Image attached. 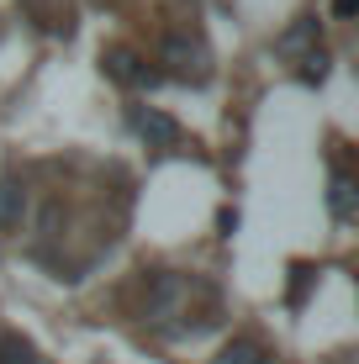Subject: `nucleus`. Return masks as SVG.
<instances>
[{
	"instance_id": "obj_1",
	"label": "nucleus",
	"mask_w": 359,
	"mask_h": 364,
	"mask_svg": "<svg viewBox=\"0 0 359 364\" xmlns=\"http://www.w3.org/2000/svg\"><path fill=\"white\" fill-rule=\"evenodd\" d=\"M185 301H191V280L175 269L154 274V285H148V322H169L185 311Z\"/></svg>"
},
{
	"instance_id": "obj_2",
	"label": "nucleus",
	"mask_w": 359,
	"mask_h": 364,
	"mask_svg": "<svg viewBox=\"0 0 359 364\" xmlns=\"http://www.w3.org/2000/svg\"><path fill=\"white\" fill-rule=\"evenodd\" d=\"M101 64H106V74L117 85H127V90H138V85H154V69L143 64V53L138 48H127V43H117V48H106L101 53Z\"/></svg>"
},
{
	"instance_id": "obj_3",
	"label": "nucleus",
	"mask_w": 359,
	"mask_h": 364,
	"mask_svg": "<svg viewBox=\"0 0 359 364\" xmlns=\"http://www.w3.org/2000/svg\"><path fill=\"white\" fill-rule=\"evenodd\" d=\"M164 64H169L175 80H195V85H201L206 80V48L191 43V37H169V43H164Z\"/></svg>"
},
{
	"instance_id": "obj_4",
	"label": "nucleus",
	"mask_w": 359,
	"mask_h": 364,
	"mask_svg": "<svg viewBox=\"0 0 359 364\" xmlns=\"http://www.w3.org/2000/svg\"><path fill=\"white\" fill-rule=\"evenodd\" d=\"M132 127H138L154 148H175L180 143V122L164 117V111H154V106H132Z\"/></svg>"
},
{
	"instance_id": "obj_5",
	"label": "nucleus",
	"mask_w": 359,
	"mask_h": 364,
	"mask_svg": "<svg viewBox=\"0 0 359 364\" xmlns=\"http://www.w3.org/2000/svg\"><path fill=\"white\" fill-rule=\"evenodd\" d=\"M328 206H333V217H338V222H349V217H354V174H349V169H333Z\"/></svg>"
},
{
	"instance_id": "obj_6",
	"label": "nucleus",
	"mask_w": 359,
	"mask_h": 364,
	"mask_svg": "<svg viewBox=\"0 0 359 364\" xmlns=\"http://www.w3.org/2000/svg\"><path fill=\"white\" fill-rule=\"evenodd\" d=\"M217 364H269L264 343H254V338H232V343H222Z\"/></svg>"
},
{
	"instance_id": "obj_7",
	"label": "nucleus",
	"mask_w": 359,
	"mask_h": 364,
	"mask_svg": "<svg viewBox=\"0 0 359 364\" xmlns=\"http://www.w3.org/2000/svg\"><path fill=\"white\" fill-rule=\"evenodd\" d=\"M0 364H37V348L21 333H6L0 338Z\"/></svg>"
},
{
	"instance_id": "obj_8",
	"label": "nucleus",
	"mask_w": 359,
	"mask_h": 364,
	"mask_svg": "<svg viewBox=\"0 0 359 364\" xmlns=\"http://www.w3.org/2000/svg\"><path fill=\"white\" fill-rule=\"evenodd\" d=\"M16 217H21V185L6 180V185H0V228H11Z\"/></svg>"
},
{
	"instance_id": "obj_9",
	"label": "nucleus",
	"mask_w": 359,
	"mask_h": 364,
	"mask_svg": "<svg viewBox=\"0 0 359 364\" xmlns=\"http://www.w3.org/2000/svg\"><path fill=\"white\" fill-rule=\"evenodd\" d=\"M312 37H317V21L306 16V21H296V27H291L286 37H280V53H301V48L312 43Z\"/></svg>"
},
{
	"instance_id": "obj_10",
	"label": "nucleus",
	"mask_w": 359,
	"mask_h": 364,
	"mask_svg": "<svg viewBox=\"0 0 359 364\" xmlns=\"http://www.w3.org/2000/svg\"><path fill=\"white\" fill-rule=\"evenodd\" d=\"M323 74H328V58L323 53H306L301 58V80H323Z\"/></svg>"
},
{
	"instance_id": "obj_11",
	"label": "nucleus",
	"mask_w": 359,
	"mask_h": 364,
	"mask_svg": "<svg viewBox=\"0 0 359 364\" xmlns=\"http://www.w3.org/2000/svg\"><path fill=\"white\" fill-rule=\"evenodd\" d=\"M354 6L359 0H333V16H354Z\"/></svg>"
}]
</instances>
